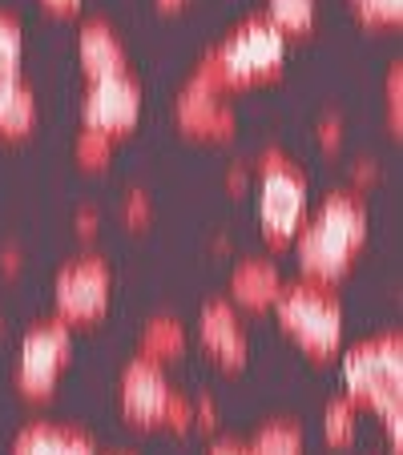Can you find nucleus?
I'll return each instance as SVG.
<instances>
[{
    "label": "nucleus",
    "mask_w": 403,
    "mask_h": 455,
    "mask_svg": "<svg viewBox=\"0 0 403 455\" xmlns=\"http://www.w3.org/2000/svg\"><path fill=\"white\" fill-rule=\"evenodd\" d=\"M367 242V206L359 189H334L310 222L299 226L294 246H299V267L315 283H339L351 270L355 250Z\"/></svg>",
    "instance_id": "1"
},
{
    "label": "nucleus",
    "mask_w": 403,
    "mask_h": 455,
    "mask_svg": "<svg viewBox=\"0 0 403 455\" xmlns=\"http://www.w3.org/2000/svg\"><path fill=\"white\" fill-rule=\"evenodd\" d=\"M399 379H403V343L399 335H379L351 347L343 355V387L351 403H367L383 415L391 451H399Z\"/></svg>",
    "instance_id": "2"
},
{
    "label": "nucleus",
    "mask_w": 403,
    "mask_h": 455,
    "mask_svg": "<svg viewBox=\"0 0 403 455\" xmlns=\"http://www.w3.org/2000/svg\"><path fill=\"white\" fill-rule=\"evenodd\" d=\"M275 315L283 323V331H291L302 343V351H310L315 359L339 351L343 343V307L334 299V291L326 283L302 278V283H283V291L275 294Z\"/></svg>",
    "instance_id": "3"
},
{
    "label": "nucleus",
    "mask_w": 403,
    "mask_h": 455,
    "mask_svg": "<svg viewBox=\"0 0 403 455\" xmlns=\"http://www.w3.org/2000/svg\"><path fill=\"white\" fill-rule=\"evenodd\" d=\"M210 60H214L222 89L254 85V81L283 69L286 33L278 25H270L266 17H250V20H242L218 49H210Z\"/></svg>",
    "instance_id": "4"
},
{
    "label": "nucleus",
    "mask_w": 403,
    "mask_h": 455,
    "mask_svg": "<svg viewBox=\"0 0 403 455\" xmlns=\"http://www.w3.org/2000/svg\"><path fill=\"white\" fill-rule=\"evenodd\" d=\"M258 165H262V198H258L262 234L270 246H286L307 218V178L283 154H262Z\"/></svg>",
    "instance_id": "5"
},
{
    "label": "nucleus",
    "mask_w": 403,
    "mask_h": 455,
    "mask_svg": "<svg viewBox=\"0 0 403 455\" xmlns=\"http://www.w3.org/2000/svg\"><path fill=\"white\" fill-rule=\"evenodd\" d=\"M73 355V339L65 323H41L20 339V355H17V387L28 399H44L57 387V375L65 371Z\"/></svg>",
    "instance_id": "6"
},
{
    "label": "nucleus",
    "mask_w": 403,
    "mask_h": 455,
    "mask_svg": "<svg viewBox=\"0 0 403 455\" xmlns=\"http://www.w3.org/2000/svg\"><path fill=\"white\" fill-rule=\"evenodd\" d=\"M138 113H141V89L125 69L93 77V85H89V93H85V105H81L85 129H101L109 138L133 129Z\"/></svg>",
    "instance_id": "7"
},
{
    "label": "nucleus",
    "mask_w": 403,
    "mask_h": 455,
    "mask_svg": "<svg viewBox=\"0 0 403 455\" xmlns=\"http://www.w3.org/2000/svg\"><path fill=\"white\" fill-rule=\"evenodd\" d=\"M57 310L65 323H85L109 307V267L101 258H77L57 275Z\"/></svg>",
    "instance_id": "8"
},
{
    "label": "nucleus",
    "mask_w": 403,
    "mask_h": 455,
    "mask_svg": "<svg viewBox=\"0 0 403 455\" xmlns=\"http://www.w3.org/2000/svg\"><path fill=\"white\" fill-rule=\"evenodd\" d=\"M165 399H170V383H165V375H162V363L138 355V359L121 371V407H125V415L138 423V427L162 423Z\"/></svg>",
    "instance_id": "9"
},
{
    "label": "nucleus",
    "mask_w": 403,
    "mask_h": 455,
    "mask_svg": "<svg viewBox=\"0 0 403 455\" xmlns=\"http://www.w3.org/2000/svg\"><path fill=\"white\" fill-rule=\"evenodd\" d=\"M173 113H178V125L186 129V133H194V138H234V129H238V117H234L230 101H222L218 93H206V89L197 85H186L178 93V105H173Z\"/></svg>",
    "instance_id": "10"
},
{
    "label": "nucleus",
    "mask_w": 403,
    "mask_h": 455,
    "mask_svg": "<svg viewBox=\"0 0 403 455\" xmlns=\"http://www.w3.org/2000/svg\"><path fill=\"white\" fill-rule=\"evenodd\" d=\"M197 335L206 343V351L214 355L222 367H242L250 355V343H246V331H242L238 315L226 299H214L202 307V318H197Z\"/></svg>",
    "instance_id": "11"
},
{
    "label": "nucleus",
    "mask_w": 403,
    "mask_h": 455,
    "mask_svg": "<svg viewBox=\"0 0 403 455\" xmlns=\"http://www.w3.org/2000/svg\"><path fill=\"white\" fill-rule=\"evenodd\" d=\"M278 291H283V275L266 258H242L230 275V299L246 310H266Z\"/></svg>",
    "instance_id": "12"
},
{
    "label": "nucleus",
    "mask_w": 403,
    "mask_h": 455,
    "mask_svg": "<svg viewBox=\"0 0 403 455\" xmlns=\"http://www.w3.org/2000/svg\"><path fill=\"white\" fill-rule=\"evenodd\" d=\"M77 57H81V69H85L89 81L125 69V49H121V41L113 36V28L101 25V20H89V25L81 28Z\"/></svg>",
    "instance_id": "13"
},
{
    "label": "nucleus",
    "mask_w": 403,
    "mask_h": 455,
    "mask_svg": "<svg viewBox=\"0 0 403 455\" xmlns=\"http://www.w3.org/2000/svg\"><path fill=\"white\" fill-rule=\"evenodd\" d=\"M20 57H25V33H20V25L9 12H0V109L25 89Z\"/></svg>",
    "instance_id": "14"
},
{
    "label": "nucleus",
    "mask_w": 403,
    "mask_h": 455,
    "mask_svg": "<svg viewBox=\"0 0 403 455\" xmlns=\"http://www.w3.org/2000/svg\"><path fill=\"white\" fill-rule=\"evenodd\" d=\"M181 347H186V327H181L178 318H170V315L149 318L146 331H141V355L154 359V363L181 355Z\"/></svg>",
    "instance_id": "15"
},
{
    "label": "nucleus",
    "mask_w": 403,
    "mask_h": 455,
    "mask_svg": "<svg viewBox=\"0 0 403 455\" xmlns=\"http://www.w3.org/2000/svg\"><path fill=\"white\" fill-rule=\"evenodd\" d=\"M250 455H302V431L291 419H275L258 427V435L250 439Z\"/></svg>",
    "instance_id": "16"
},
{
    "label": "nucleus",
    "mask_w": 403,
    "mask_h": 455,
    "mask_svg": "<svg viewBox=\"0 0 403 455\" xmlns=\"http://www.w3.org/2000/svg\"><path fill=\"white\" fill-rule=\"evenodd\" d=\"M318 17V0H266V20L283 33H307Z\"/></svg>",
    "instance_id": "17"
},
{
    "label": "nucleus",
    "mask_w": 403,
    "mask_h": 455,
    "mask_svg": "<svg viewBox=\"0 0 403 455\" xmlns=\"http://www.w3.org/2000/svg\"><path fill=\"white\" fill-rule=\"evenodd\" d=\"M355 407L359 403H351L347 395H339V399H331L326 403V415H323V435H326V443L331 447H347L355 439Z\"/></svg>",
    "instance_id": "18"
},
{
    "label": "nucleus",
    "mask_w": 403,
    "mask_h": 455,
    "mask_svg": "<svg viewBox=\"0 0 403 455\" xmlns=\"http://www.w3.org/2000/svg\"><path fill=\"white\" fill-rule=\"evenodd\" d=\"M60 431H65V427H52V423H33V427H25L17 435L12 455H52V451H57Z\"/></svg>",
    "instance_id": "19"
},
{
    "label": "nucleus",
    "mask_w": 403,
    "mask_h": 455,
    "mask_svg": "<svg viewBox=\"0 0 403 455\" xmlns=\"http://www.w3.org/2000/svg\"><path fill=\"white\" fill-rule=\"evenodd\" d=\"M109 133H101V129H81L77 138V157L81 165H89V170H101L105 162H109Z\"/></svg>",
    "instance_id": "20"
},
{
    "label": "nucleus",
    "mask_w": 403,
    "mask_h": 455,
    "mask_svg": "<svg viewBox=\"0 0 403 455\" xmlns=\"http://www.w3.org/2000/svg\"><path fill=\"white\" fill-rule=\"evenodd\" d=\"M351 4H355V12H359L367 25H395L399 12H403L399 0H351Z\"/></svg>",
    "instance_id": "21"
},
{
    "label": "nucleus",
    "mask_w": 403,
    "mask_h": 455,
    "mask_svg": "<svg viewBox=\"0 0 403 455\" xmlns=\"http://www.w3.org/2000/svg\"><path fill=\"white\" fill-rule=\"evenodd\" d=\"M162 423H170L173 431H186L189 423H194V403H189L186 395H178V391H170V399H165V411H162Z\"/></svg>",
    "instance_id": "22"
},
{
    "label": "nucleus",
    "mask_w": 403,
    "mask_h": 455,
    "mask_svg": "<svg viewBox=\"0 0 403 455\" xmlns=\"http://www.w3.org/2000/svg\"><path fill=\"white\" fill-rule=\"evenodd\" d=\"M399 109H403V73L399 65H391V73H387V121H391V129H399Z\"/></svg>",
    "instance_id": "23"
},
{
    "label": "nucleus",
    "mask_w": 403,
    "mask_h": 455,
    "mask_svg": "<svg viewBox=\"0 0 403 455\" xmlns=\"http://www.w3.org/2000/svg\"><path fill=\"white\" fill-rule=\"evenodd\" d=\"M121 214H125L129 226H141V222H149V218H154V206H149V198L141 194V189H133V194L125 198V206H121Z\"/></svg>",
    "instance_id": "24"
},
{
    "label": "nucleus",
    "mask_w": 403,
    "mask_h": 455,
    "mask_svg": "<svg viewBox=\"0 0 403 455\" xmlns=\"http://www.w3.org/2000/svg\"><path fill=\"white\" fill-rule=\"evenodd\" d=\"M315 133H318V146L323 149H339V141H343V117H334V113L331 117H323Z\"/></svg>",
    "instance_id": "25"
},
{
    "label": "nucleus",
    "mask_w": 403,
    "mask_h": 455,
    "mask_svg": "<svg viewBox=\"0 0 403 455\" xmlns=\"http://www.w3.org/2000/svg\"><path fill=\"white\" fill-rule=\"evenodd\" d=\"M52 455H93V443H89L85 435H77V431H60L57 451Z\"/></svg>",
    "instance_id": "26"
},
{
    "label": "nucleus",
    "mask_w": 403,
    "mask_h": 455,
    "mask_svg": "<svg viewBox=\"0 0 403 455\" xmlns=\"http://www.w3.org/2000/svg\"><path fill=\"white\" fill-rule=\"evenodd\" d=\"M194 423H202V427H214V423H218L214 399H197V403H194Z\"/></svg>",
    "instance_id": "27"
},
{
    "label": "nucleus",
    "mask_w": 403,
    "mask_h": 455,
    "mask_svg": "<svg viewBox=\"0 0 403 455\" xmlns=\"http://www.w3.org/2000/svg\"><path fill=\"white\" fill-rule=\"evenodd\" d=\"M351 178H355V186H371V181H379V165L375 162H355V170H351Z\"/></svg>",
    "instance_id": "28"
},
{
    "label": "nucleus",
    "mask_w": 403,
    "mask_h": 455,
    "mask_svg": "<svg viewBox=\"0 0 403 455\" xmlns=\"http://www.w3.org/2000/svg\"><path fill=\"white\" fill-rule=\"evenodd\" d=\"M77 230L81 234H93L97 230V210H81V214H77Z\"/></svg>",
    "instance_id": "29"
},
{
    "label": "nucleus",
    "mask_w": 403,
    "mask_h": 455,
    "mask_svg": "<svg viewBox=\"0 0 403 455\" xmlns=\"http://www.w3.org/2000/svg\"><path fill=\"white\" fill-rule=\"evenodd\" d=\"M210 455H250V447H242V443H218V447H210Z\"/></svg>",
    "instance_id": "30"
},
{
    "label": "nucleus",
    "mask_w": 403,
    "mask_h": 455,
    "mask_svg": "<svg viewBox=\"0 0 403 455\" xmlns=\"http://www.w3.org/2000/svg\"><path fill=\"white\" fill-rule=\"evenodd\" d=\"M44 4H49V9H57V12H73L81 0H44Z\"/></svg>",
    "instance_id": "31"
},
{
    "label": "nucleus",
    "mask_w": 403,
    "mask_h": 455,
    "mask_svg": "<svg viewBox=\"0 0 403 455\" xmlns=\"http://www.w3.org/2000/svg\"><path fill=\"white\" fill-rule=\"evenodd\" d=\"M17 262H20L17 246H9V250H4V270H9V275H12V270H17Z\"/></svg>",
    "instance_id": "32"
},
{
    "label": "nucleus",
    "mask_w": 403,
    "mask_h": 455,
    "mask_svg": "<svg viewBox=\"0 0 403 455\" xmlns=\"http://www.w3.org/2000/svg\"><path fill=\"white\" fill-rule=\"evenodd\" d=\"M242 181H246V165H238V170H230V186L242 189Z\"/></svg>",
    "instance_id": "33"
},
{
    "label": "nucleus",
    "mask_w": 403,
    "mask_h": 455,
    "mask_svg": "<svg viewBox=\"0 0 403 455\" xmlns=\"http://www.w3.org/2000/svg\"><path fill=\"white\" fill-rule=\"evenodd\" d=\"M157 4H162V9H178L181 0H157Z\"/></svg>",
    "instance_id": "34"
}]
</instances>
